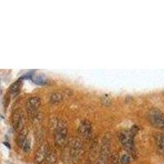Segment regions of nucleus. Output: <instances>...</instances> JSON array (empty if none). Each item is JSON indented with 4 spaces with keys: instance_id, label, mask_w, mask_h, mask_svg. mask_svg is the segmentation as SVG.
<instances>
[{
    "instance_id": "f257e3e1",
    "label": "nucleus",
    "mask_w": 164,
    "mask_h": 164,
    "mask_svg": "<svg viewBox=\"0 0 164 164\" xmlns=\"http://www.w3.org/2000/svg\"><path fill=\"white\" fill-rule=\"evenodd\" d=\"M67 122L62 119H56L54 125V141L59 148L65 147L67 143Z\"/></svg>"
},
{
    "instance_id": "f03ea898",
    "label": "nucleus",
    "mask_w": 164,
    "mask_h": 164,
    "mask_svg": "<svg viewBox=\"0 0 164 164\" xmlns=\"http://www.w3.org/2000/svg\"><path fill=\"white\" fill-rule=\"evenodd\" d=\"M134 135L135 132L131 131H123L119 134V141L124 149L128 152L131 156L135 157V148L134 144Z\"/></svg>"
},
{
    "instance_id": "7ed1b4c3",
    "label": "nucleus",
    "mask_w": 164,
    "mask_h": 164,
    "mask_svg": "<svg viewBox=\"0 0 164 164\" xmlns=\"http://www.w3.org/2000/svg\"><path fill=\"white\" fill-rule=\"evenodd\" d=\"M66 146L68 149L69 154L71 156V159L75 162V161L79 159V157H80L83 152V144L81 140L79 137H75V136L70 138Z\"/></svg>"
},
{
    "instance_id": "20e7f679",
    "label": "nucleus",
    "mask_w": 164,
    "mask_h": 164,
    "mask_svg": "<svg viewBox=\"0 0 164 164\" xmlns=\"http://www.w3.org/2000/svg\"><path fill=\"white\" fill-rule=\"evenodd\" d=\"M148 118L153 127L164 131V113L162 111L157 108L151 109L148 113Z\"/></svg>"
},
{
    "instance_id": "39448f33",
    "label": "nucleus",
    "mask_w": 164,
    "mask_h": 164,
    "mask_svg": "<svg viewBox=\"0 0 164 164\" xmlns=\"http://www.w3.org/2000/svg\"><path fill=\"white\" fill-rule=\"evenodd\" d=\"M41 104V99L40 97L34 96L28 99L26 104V109H27V114L31 118H35L37 115L39 109Z\"/></svg>"
},
{
    "instance_id": "423d86ee",
    "label": "nucleus",
    "mask_w": 164,
    "mask_h": 164,
    "mask_svg": "<svg viewBox=\"0 0 164 164\" xmlns=\"http://www.w3.org/2000/svg\"><path fill=\"white\" fill-rule=\"evenodd\" d=\"M79 134L81 137L84 140H91L92 135H93V131H92V125L90 122L88 120H83L80 122L79 128H78Z\"/></svg>"
},
{
    "instance_id": "0eeeda50",
    "label": "nucleus",
    "mask_w": 164,
    "mask_h": 164,
    "mask_svg": "<svg viewBox=\"0 0 164 164\" xmlns=\"http://www.w3.org/2000/svg\"><path fill=\"white\" fill-rule=\"evenodd\" d=\"M109 153H110V142L109 140L104 139L103 141L101 149H100L99 157L96 164H106Z\"/></svg>"
},
{
    "instance_id": "6e6552de",
    "label": "nucleus",
    "mask_w": 164,
    "mask_h": 164,
    "mask_svg": "<svg viewBox=\"0 0 164 164\" xmlns=\"http://www.w3.org/2000/svg\"><path fill=\"white\" fill-rule=\"evenodd\" d=\"M49 147V146L47 144H43L40 145V148L36 151V154H35V161H36V163L41 164L42 162H45Z\"/></svg>"
},
{
    "instance_id": "1a4fd4ad",
    "label": "nucleus",
    "mask_w": 164,
    "mask_h": 164,
    "mask_svg": "<svg viewBox=\"0 0 164 164\" xmlns=\"http://www.w3.org/2000/svg\"><path fill=\"white\" fill-rule=\"evenodd\" d=\"M22 112L21 109H16L12 113V127H13V129L15 131H17L18 129H20L21 126L22 124Z\"/></svg>"
},
{
    "instance_id": "9d476101",
    "label": "nucleus",
    "mask_w": 164,
    "mask_h": 164,
    "mask_svg": "<svg viewBox=\"0 0 164 164\" xmlns=\"http://www.w3.org/2000/svg\"><path fill=\"white\" fill-rule=\"evenodd\" d=\"M58 162V157L56 154L55 150L50 147H49L48 152H47L46 157L45 159V164H57Z\"/></svg>"
},
{
    "instance_id": "9b49d317",
    "label": "nucleus",
    "mask_w": 164,
    "mask_h": 164,
    "mask_svg": "<svg viewBox=\"0 0 164 164\" xmlns=\"http://www.w3.org/2000/svg\"><path fill=\"white\" fill-rule=\"evenodd\" d=\"M27 135H28V129L23 127L20 131L19 134L17 137V144L20 148H22L23 144L27 140Z\"/></svg>"
},
{
    "instance_id": "f8f14e48",
    "label": "nucleus",
    "mask_w": 164,
    "mask_h": 164,
    "mask_svg": "<svg viewBox=\"0 0 164 164\" xmlns=\"http://www.w3.org/2000/svg\"><path fill=\"white\" fill-rule=\"evenodd\" d=\"M155 142L157 145V152L164 155V135L162 133H157L155 135Z\"/></svg>"
},
{
    "instance_id": "ddd939ff",
    "label": "nucleus",
    "mask_w": 164,
    "mask_h": 164,
    "mask_svg": "<svg viewBox=\"0 0 164 164\" xmlns=\"http://www.w3.org/2000/svg\"><path fill=\"white\" fill-rule=\"evenodd\" d=\"M63 99H64V94L62 92L57 91V92H53L50 95L49 100H50V103L53 104H58L62 102Z\"/></svg>"
},
{
    "instance_id": "4468645a",
    "label": "nucleus",
    "mask_w": 164,
    "mask_h": 164,
    "mask_svg": "<svg viewBox=\"0 0 164 164\" xmlns=\"http://www.w3.org/2000/svg\"><path fill=\"white\" fill-rule=\"evenodd\" d=\"M32 80H33L36 84H40V85H43V84H45L48 82V79L45 77V75H34L33 78H32Z\"/></svg>"
},
{
    "instance_id": "2eb2a0df",
    "label": "nucleus",
    "mask_w": 164,
    "mask_h": 164,
    "mask_svg": "<svg viewBox=\"0 0 164 164\" xmlns=\"http://www.w3.org/2000/svg\"><path fill=\"white\" fill-rule=\"evenodd\" d=\"M64 148V153H63V162H64V164H75V162L71 159V156L69 154L68 149H67L66 145H65Z\"/></svg>"
},
{
    "instance_id": "dca6fc26",
    "label": "nucleus",
    "mask_w": 164,
    "mask_h": 164,
    "mask_svg": "<svg viewBox=\"0 0 164 164\" xmlns=\"http://www.w3.org/2000/svg\"><path fill=\"white\" fill-rule=\"evenodd\" d=\"M22 79L17 80L15 83H13V84H12L11 86H10V88H9V92H10V93H12V94L17 93V92L19 91V89H20L21 86H22Z\"/></svg>"
},
{
    "instance_id": "f3484780",
    "label": "nucleus",
    "mask_w": 164,
    "mask_h": 164,
    "mask_svg": "<svg viewBox=\"0 0 164 164\" xmlns=\"http://www.w3.org/2000/svg\"><path fill=\"white\" fill-rule=\"evenodd\" d=\"M120 162H121V164H130L131 163V156L128 154L122 155L120 159Z\"/></svg>"
},
{
    "instance_id": "a211bd4d",
    "label": "nucleus",
    "mask_w": 164,
    "mask_h": 164,
    "mask_svg": "<svg viewBox=\"0 0 164 164\" xmlns=\"http://www.w3.org/2000/svg\"><path fill=\"white\" fill-rule=\"evenodd\" d=\"M110 160H111V164H121L119 157H118V154L117 153H113L110 156Z\"/></svg>"
},
{
    "instance_id": "6ab92c4d",
    "label": "nucleus",
    "mask_w": 164,
    "mask_h": 164,
    "mask_svg": "<svg viewBox=\"0 0 164 164\" xmlns=\"http://www.w3.org/2000/svg\"><path fill=\"white\" fill-rule=\"evenodd\" d=\"M31 140L27 139V140H26V142L24 143V144H23V147H22L24 152H26V153H28V152L31 150Z\"/></svg>"
},
{
    "instance_id": "aec40b11",
    "label": "nucleus",
    "mask_w": 164,
    "mask_h": 164,
    "mask_svg": "<svg viewBox=\"0 0 164 164\" xmlns=\"http://www.w3.org/2000/svg\"><path fill=\"white\" fill-rule=\"evenodd\" d=\"M106 102H108V104H110V102H111V100H110V99H109V97L104 96V99H103V100H102V104H104V103H106Z\"/></svg>"
},
{
    "instance_id": "412c9836",
    "label": "nucleus",
    "mask_w": 164,
    "mask_h": 164,
    "mask_svg": "<svg viewBox=\"0 0 164 164\" xmlns=\"http://www.w3.org/2000/svg\"><path fill=\"white\" fill-rule=\"evenodd\" d=\"M4 144H5V145H7V148H9V149H10V145H9L8 144H7V143H4Z\"/></svg>"
}]
</instances>
